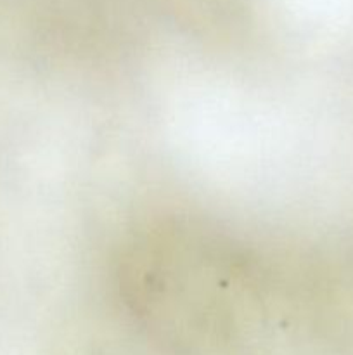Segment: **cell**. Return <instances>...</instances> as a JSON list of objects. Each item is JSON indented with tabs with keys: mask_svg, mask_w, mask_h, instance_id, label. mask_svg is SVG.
Instances as JSON below:
<instances>
[{
	"mask_svg": "<svg viewBox=\"0 0 353 355\" xmlns=\"http://www.w3.org/2000/svg\"><path fill=\"white\" fill-rule=\"evenodd\" d=\"M314 297L327 338L353 355V236L332 245L318 260Z\"/></svg>",
	"mask_w": 353,
	"mask_h": 355,
	"instance_id": "7a4b0ae2",
	"label": "cell"
},
{
	"mask_svg": "<svg viewBox=\"0 0 353 355\" xmlns=\"http://www.w3.org/2000/svg\"><path fill=\"white\" fill-rule=\"evenodd\" d=\"M251 267L230 241L190 225H165L134 239L121 290L134 312L183 336H224L251 293Z\"/></svg>",
	"mask_w": 353,
	"mask_h": 355,
	"instance_id": "6da1fadb",
	"label": "cell"
}]
</instances>
